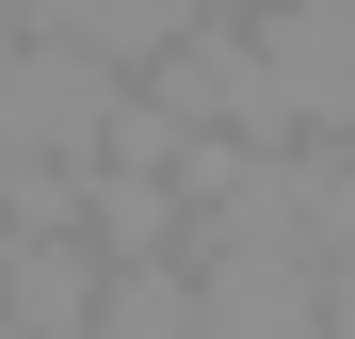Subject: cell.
Masks as SVG:
<instances>
[{"mask_svg": "<svg viewBox=\"0 0 355 339\" xmlns=\"http://www.w3.org/2000/svg\"><path fill=\"white\" fill-rule=\"evenodd\" d=\"M243 49H259V146L355 130V0H243Z\"/></svg>", "mask_w": 355, "mask_h": 339, "instance_id": "1", "label": "cell"}, {"mask_svg": "<svg viewBox=\"0 0 355 339\" xmlns=\"http://www.w3.org/2000/svg\"><path fill=\"white\" fill-rule=\"evenodd\" d=\"M0 323H97V226H17L0 243Z\"/></svg>", "mask_w": 355, "mask_h": 339, "instance_id": "2", "label": "cell"}, {"mask_svg": "<svg viewBox=\"0 0 355 339\" xmlns=\"http://www.w3.org/2000/svg\"><path fill=\"white\" fill-rule=\"evenodd\" d=\"M17 17H49V33H81L97 65H162L194 17H226V0H17Z\"/></svg>", "mask_w": 355, "mask_h": 339, "instance_id": "3", "label": "cell"}, {"mask_svg": "<svg viewBox=\"0 0 355 339\" xmlns=\"http://www.w3.org/2000/svg\"><path fill=\"white\" fill-rule=\"evenodd\" d=\"M0 17H17V0H0Z\"/></svg>", "mask_w": 355, "mask_h": 339, "instance_id": "4", "label": "cell"}]
</instances>
